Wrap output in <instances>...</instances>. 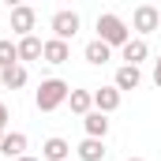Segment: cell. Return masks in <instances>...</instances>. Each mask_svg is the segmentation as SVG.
I'll list each match as a JSON object with an SVG mask.
<instances>
[{"instance_id": "cell-1", "label": "cell", "mask_w": 161, "mask_h": 161, "mask_svg": "<svg viewBox=\"0 0 161 161\" xmlns=\"http://www.w3.org/2000/svg\"><path fill=\"white\" fill-rule=\"evenodd\" d=\"M68 94H71V86L64 79H41V86L34 90V105H38V113H53V109L68 105Z\"/></svg>"}, {"instance_id": "cell-2", "label": "cell", "mask_w": 161, "mask_h": 161, "mask_svg": "<svg viewBox=\"0 0 161 161\" xmlns=\"http://www.w3.org/2000/svg\"><path fill=\"white\" fill-rule=\"evenodd\" d=\"M97 41H105L109 49H124L131 41V30H127V23L120 15L105 11V15H97Z\"/></svg>"}, {"instance_id": "cell-3", "label": "cell", "mask_w": 161, "mask_h": 161, "mask_svg": "<svg viewBox=\"0 0 161 161\" xmlns=\"http://www.w3.org/2000/svg\"><path fill=\"white\" fill-rule=\"evenodd\" d=\"M49 26H53V38H56V41H71L75 34H79L82 19H79V11H71V8H60V11L49 19Z\"/></svg>"}, {"instance_id": "cell-4", "label": "cell", "mask_w": 161, "mask_h": 161, "mask_svg": "<svg viewBox=\"0 0 161 161\" xmlns=\"http://www.w3.org/2000/svg\"><path fill=\"white\" fill-rule=\"evenodd\" d=\"M131 26L139 30V38H142V34H154V30H161V11L154 4H139V8L131 11Z\"/></svg>"}, {"instance_id": "cell-5", "label": "cell", "mask_w": 161, "mask_h": 161, "mask_svg": "<svg viewBox=\"0 0 161 161\" xmlns=\"http://www.w3.org/2000/svg\"><path fill=\"white\" fill-rule=\"evenodd\" d=\"M34 23H38V11H34L30 4L11 8V30H15L19 38H30V34H34Z\"/></svg>"}, {"instance_id": "cell-6", "label": "cell", "mask_w": 161, "mask_h": 161, "mask_svg": "<svg viewBox=\"0 0 161 161\" xmlns=\"http://www.w3.org/2000/svg\"><path fill=\"white\" fill-rule=\"evenodd\" d=\"M120 101H124V94L116 90V86H97V90H94V109H97V113H105V116H109V113H116V109H120Z\"/></svg>"}, {"instance_id": "cell-7", "label": "cell", "mask_w": 161, "mask_h": 161, "mask_svg": "<svg viewBox=\"0 0 161 161\" xmlns=\"http://www.w3.org/2000/svg\"><path fill=\"white\" fill-rule=\"evenodd\" d=\"M146 56H150V45H146V38H131V41L120 49V60L127 64V68H139Z\"/></svg>"}, {"instance_id": "cell-8", "label": "cell", "mask_w": 161, "mask_h": 161, "mask_svg": "<svg viewBox=\"0 0 161 161\" xmlns=\"http://www.w3.org/2000/svg\"><path fill=\"white\" fill-rule=\"evenodd\" d=\"M0 154L8 161H19L26 154V135H23V131H8V135L0 139Z\"/></svg>"}, {"instance_id": "cell-9", "label": "cell", "mask_w": 161, "mask_h": 161, "mask_svg": "<svg viewBox=\"0 0 161 161\" xmlns=\"http://www.w3.org/2000/svg\"><path fill=\"white\" fill-rule=\"evenodd\" d=\"M68 56H71V45L68 41H56V38H49L45 49H41V60L45 64H68Z\"/></svg>"}, {"instance_id": "cell-10", "label": "cell", "mask_w": 161, "mask_h": 161, "mask_svg": "<svg viewBox=\"0 0 161 161\" xmlns=\"http://www.w3.org/2000/svg\"><path fill=\"white\" fill-rule=\"evenodd\" d=\"M82 127H86V139H101V142H105V135H109V116L94 109L90 116H82Z\"/></svg>"}, {"instance_id": "cell-11", "label": "cell", "mask_w": 161, "mask_h": 161, "mask_svg": "<svg viewBox=\"0 0 161 161\" xmlns=\"http://www.w3.org/2000/svg\"><path fill=\"white\" fill-rule=\"evenodd\" d=\"M82 56H86V64H94V68H101V64H109L113 60V49L105 45V41H86V49H82Z\"/></svg>"}, {"instance_id": "cell-12", "label": "cell", "mask_w": 161, "mask_h": 161, "mask_svg": "<svg viewBox=\"0 0 161 161\" xmlns=\"http://www.w3.org/2000/svg\"><path fill=\"white\" fill-rule=\"evenodd\" d=\"M68 154H71V146H68V139H60V135L45 139V146H41V158L45 161H68Z\"/></svg>"}, {"instance_id": "cell-13", "label": "cell", "mask_w": 161, "mask_h": 161, "mask_svg": "<svg viewBox=\"0 0 161 161\" xmlns=\"http://www.w3.org/2000/svg\"><path fill=\"white\" fill-rule=\"evenodd\" d=\"M139 82H142V71H139V68H127V64H120V68H116V79H113V86H116V90H135V86H139Z\"/></svg>"}, {"instance_id": "cell-14", "label": "cell", "mask_w": 161, "mask_h": 161, "mask_svg": "<svg viewBox=\"0 0 161 161\" xmlns=\"http://www.w3.org/2000/svg\"><path fill=\"white\" fill-rule=\"evenodd\" d=\"M68 105H71V113L90 116V113H94V90H71V94H68Z\"/></svg>"}, {"instance_id": "cell-15", "label": "cell", "mask_w": 161, "mask_h": 161, "mask_svg": "<svg viewBox=\"0 0 161 161\" xmlns=\"http://www.w3.org/2000/svg\"><path fill=\"white\" fill-rule=\"evenodd\" d=\"M15 45H19V64H23V60H41V49H45V41H41V38L30 34V38H19Z\"/></svg>"}, {"instance_id": "cell-16", "label": "cell", "mask_w": 161, "mask_h": 161, "mask_svg": "<svg viewBox=\"0 0 161 161\" xmlns=\"http://www.w3.org/2000/svg\"><path fill=\"white\" fill-rule=\"evenodd\" d=\"M75 150H79V161H101L105 158V142L101 139H82Z\"/></svg>"}, {"instance_id": "cell-17", "label": "cell", "mask_w": 161, "mask_h": 161, "mask_svg": "<svg viewBox=\"0 0 161 161\" xmlns=\"http://www.w3.org/2000/svg\"><path fill=\"white\" fill-rule=\"evenodd\" d=\"M0 82H4L8 90H23V86H26V68H23V64L4 68V71H0Z\"/></svg>"}, {"instance_id": "cell-18", "label": "cell", "mask_w": 161, "mask_h": 161, "mask_svg": "<svg viewBox=\"0 0 161 161\" xmlns=\"http://www.w3.org/2000/svg\"><path fill=\"white\" fill-rule=\"evenodd\" d=\"M15 64H19V45H15V41H0V71H4V68H15Z\"/></svg>"}, {"instance_id": "cell-19", "label": "cell", "mask_w": 161, "mask_h": 161, "mask_svg": "<svg viewBox=\"0 0 161 161\" xmlns=\"http://www.w3.org/2000/svg\"><path fill=\"white\" fill-rule=\"evenodd\" d=\"M154 86H158V90H161V56H158V60H154Z\"/></svg>"}, {"instance_id": "cell-20", "label": "cell", "mask_w": 161, "mask_h": 161, "mask_svg": "<svg viewBox=\"0 0 161 161\" xmlns=\"http://www.w3.org/2000/svg\"><path fill=\"white\" fill-rule=\"evenodd\" d=\"M4 124H8V105L0 101V127H4Z\"/></svg>"}, {"instance_id": "cell-21", "label": "cell", "mask_w": 161, "mask_h": 161, "mask_svg": "<svg viewBox=\"0 0 161 161\" xmlns=\"http://www.w3.org/2000/svg\"><path fill=\"white\" fill-rule=\"evenodd\" d=\"M19 161H38V158H30V154H23V158H19Z\"/></svg>"}, {"instance_id": "cell-22", "label": "cell", "mask_w": 161, "mask_h": 161, "mask_svg": "<svg viewBox=\"0 0 161 161\" xmlns=\"http://www.w3.org/2000/svg\"><path fill=\"white\" fill-rule=\"evenodd\" d=\"M4 135H8V131H4V127H0V139H4Z\"/></svg>"}, {"instance_id": "cell-23", "label": "cell", "mask_w": 161, "mask_h": 161, "mask_svg": "<svg viewBox=\"0 0 161 161\" xmlns=\"http://www.w3.org/2000/svg\"><path fill=\"white\" fill-rule=\"evenodd\" d=\"M127 161H142V158H127Z\"/></svg>"}]
</instances>
